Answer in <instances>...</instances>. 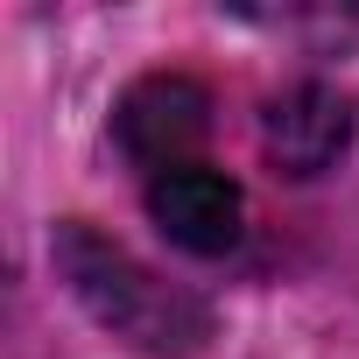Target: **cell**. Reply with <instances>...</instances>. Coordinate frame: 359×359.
<instances>
[{
	"mask_svg": "<svg viewBox=\"0 0 359 359\" xmlns=\"http://www.w3.org/2000/svg\"><path fill=\"white\" fill-rule=\"evenodd\" d=\"M50 261L57 275L71 282V296L92 310V324H106L113 338H127L134 352L148 359H198L205 338H212V310L191 296L162 282L155 268H141L120 240L92 233L85 219H64L57 240H50Z\"/></svg>",
	"mask_w": 359,
	"mask_h": 359,
	"instance_id": "6da1fadb",
	"label": "cell"
},
{
	"mask_svg": "<svg viewBox=\"0 0 359 359\" xmlns=\"http://www.w3.org/2000/svg\"><path fill=\"white\" fill-rule=\"evenodd\" d=\"M205 134H212V99H205L198 78H176V71L141 78V85L120 99V113H113L120 155L141 162L148 176L198 162V141H205Z\"/></svg>",
	"mask_w": 359,
	"mask_h": 359,
	"instance_id": "7a4b0ae2",
	"label": "cell"
},
{
	"mask_svg": "<svg viewBox=\"0 0 359 359\" xmlns=\"http://www.w3.org/2000/svg\"><path fill=\"white\" fill-rule=\"evenodd\" d=\"M148 219L162 226V240H176L184 254H233L240 226H247V198L226 169L212 162H184V169H162L148 176Z\"/></svg>",
	"mask_w": 359,
	"mask_h": 359,
	"instance_id": "3957f363",
	"label": "cell"
},
{
	"mask_svg": "<svg viewBox=\"0 0 359 359\" xmlns=\"http://www.w3.org/2000/svg\"><path fill=\"white\" fill-rule=\"evenodd\" d=\"M261 148L282 176H324L352 148V99L324 78H303L268 99L261 113Z\"/></svg>",
	"mask_w": 359,
	"mask_h": 359,
	"instance_id": "277c9868",
	"label": "cell"
}]
</instances>
